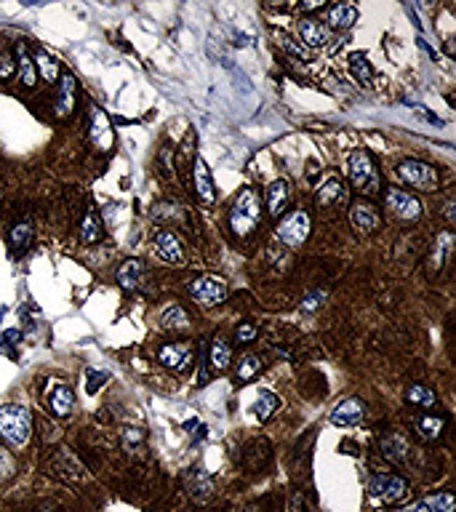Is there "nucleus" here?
I'll return each instance as SVG.
<instances>
[{
  "label": "nucleus",
  "mask_w": 456,
  "mask_h": 512,
  "mask_svg": "<svg viewBox=\"0 0 456 512\" xmlns=\"http://www.w3.org/2000/svg\"><path fill=\"white\" fill-rule=\"evenodd\" d=\"M0 438L11 448H24L32 438V411L22 403H6L0 408Z\"/></svg>",
  "instance_id": "obj_1"
},
{
  "label": "nucleus",
  "mask_w": 456,
  "mask_h": 512,
  "mask_svg": "<svg viewBox=\"0 0 456 512\" xmlns=\"http://www.w3.org/2000/svg\"><path fill=\"white\" fill-rule=\"evenodd\" d=\"M259 222H262V198L251 187H245L238 192V198L229 208V227L235 235L245 238L259 227Z\"/></svg>",
  "instance_id": "obj_2"
},
{
  "label": "nucleus",
  "mask_w": 456,
  "mask_h": 512,
  "mask_svg": "<svg viewBox=\"0 0 456 512\" xmlns=\"http://www.w3.org/2000/svg\"><path fill=\"white\" fill-rule=\"evenodd\" d=\"M347 176H350L352 190L360 192V195H376L379 187H382V176L376 171V163L363 150H357V152L347 157Z\"/></svg>",
  "instance_id": "obj_3"
},
{
  "label": "nucleus",
  "mask_w": 456,
  "mask_h": 512,
  "mask_svg": "<svg viewBox=\"0 0 456 512\" xmlns=\"http://www.w3.org/2000/svg\"><path fill=\"white\" fill-rule=\"evenodd\" d=\"M310 232H313V219H310V213L307 211H291L285 219L278 222V227H275V238L288 246V248H301L307 238H310Z\"/></svg>",
  "instance_id": "obj_4"
},
{
  "label": "nucleus",
  "mask_w": 456,
  "mask_h": 512,
  "mask_svg": "<svg viewBox=\"0 0 456 512\" xmlns=\"http://www.w3.org/2000/svg\"><path fill=\"white\" fill-rule=\"evenodd\" d=\"M369 494L385 504H398L408 497V481L392 472H376L369 478Z\"/></svg>",
  "instance_id": "obj_5"
},
{
  "label": "nucleus",
  "mask_w": 456,
  "mask_h": 512,
  "mask_svg": "<svg viewBox=\"0 0 456 512\" xmlns=\"http://www.w3.org/2000/svg\"><path fill=\"white\" fill-rule=\"evenodd\" d=\"M400 179L406 185H411L413 190H422V192H432L438 187V171L435 166H429L425 160H403L398 166Z\"/></svg>",
  "instance_id": "obj_6"
},
{
  "label": "nucleus",
  "mask_w": 456,
  "mask_h": 512,
  "mask_svg": "<svg viewBox=\"0 0 456 512\" xmlns=\"http://www.w3.org/2000/svg\"><path fill=\"white\" fill-rule=\"evenodd\" d=\"M385 206L395 219H403V222H416L422 216V200L416 198L413 192L400 190V187H390L387 190Z\"/></svg>",
  "instance_id": "obj_7"
},
{
  "label": "nucleus",
  "mask_w": 456,
  "mask_h": 512,
  "mask_svg": "<svg viewBox=\"0 0 456 512\" xmlns=\"http://www.w3.org/2000/svg\"><path fill=\"white\" fill-rule=\"evenodd\" d=\"M157 360L163 369L173 371V374H187L192 369V360H195V350L190 341H166L160 350H157Z\"/></svg>",
  "instance_id": "obj_8"
},
{
  "label": "nucleus",
  "mask_w": 456,
  "mask_h": 512,
  "mask_svg": "<svg viewBox=\"0 0 456 512\" xmlns=\"http://www.w3.org/2000/svg\"><path fill=\"white\" fill-rule=\"evenodd\" d=\"M190 294L203 307H216L227 299V283L214 278V275H203V278H195L190 283Z\"/></svg>",
  "instance_id": "obj_9"
},
{
  "label": "nucleus",
  "mask_w": 456,
  "mask_h": 512,
  "mask_svg": "<svg viewBox=\"0 0 456 512\" xmlns=\"http://www.w3.org/2000/svg\"><path fill=\"white\" fill-rule=\"evenodd\" d=\"M88 136H91V142H94V147L99 152H110L113 150L115 131L110 118H107V113L101 107H91V131H88Z\"/></svg>",
  "instance_id": "obj_10"
},
{
  "label": "nucleus",
  "mask_w": 456,
  "mask_h": 512,
  "mask_svg": "<svg viewBox=\"0 0 456 512\" xmlns=\"http://www.w3.org/2000/svg\"><path fill=\"white\" fill-rule=\"evenodd\" d=\"M350 219H352V225H355L357 232H363V235L376 232V229L382 227V213H379V208L366 198L355 200V203L350 206Z\"/></svg>",
  "instance_id": "obj_11"
},
{
  "label": "nucleus",
  "mask_w": 456,
  "mask_h": 512,
  "mask_svg": "<svg viewBox=\"0 0 456 512\" xmlns=\"http://www.w3.org/2000/svg\"><path fill=\"white\" fill-rule=\"evenodd\" d=\"M45 406H48V411L54 413V416H59V419L70 416L72 406H75V392H72V387H67L64 382H54L48 387V392H45Z\"/></svg>",
  "instance_id": "obj_12"
},
{
  "label": "nucleus",
  "mask_w": 456,
  "mask_h": 512,
  "mask_svg": "<svg viewBox=\"0 0 456 512\" xmlns=\"http://www.w3.org/2000/svg\"><path fill=\"white\" fill-rule=\"evenodd\" d=\"M155 251L166 264H185L187 259L185 243L179 241L173 232H169V229H163V232L155 235Z\"/></svg>",
  "instance_id": "obj_13"
},
{
  "label": "nucleus",
  "mask_w": 456,
  "mask_h": 512,
  "mask_svg": "<svg viewBox=\"0 0 456 512\" xmlns=\"http://www.w3.org/2000/svg\"><path fill=\"white\" fill-rule=\"evenodd\" d=\"M366 416V406L357 398H344L334 411H331V425L334 427H357Z\"/></svg>",
  "instance_id": "obj_14"
},
{
  "label": "nucleus",
  "mask_w": 456,
  "mask_h": 512,
  "mask_svg": "<svg viewBox=\"0 0 456 512\" xmlns=\"http://www.w3.org/2000/svg\"><path fill=\"white\" fill-rule=\"evenodd\" d=\"M192 182H195V195H198L200 203H206V206L214 203V179H211V171H208L203 157H192Z\"/></svg>",
  "instance_id": "obj_15"
},
{
  "label": "nucleus",
  "mask_w": 456,
  "mask_h": 512,
  "mask_svg": "<svg viewBox=\"0 0 456 512\" xmlns=\"http://www.w3.org/2000/svg\"><path fill=\"white\" fill-rule=\"evenodd\" d=\"M187 494L195 504H206L214 497V478L206 469H192L187 472Z\"/></svg>",
  "instance_id": "obj_16"
},
{
  "label": "nucleus",
  "mask_w": 456,
  "mask_h": 512,
  "mask_svg": "<svg viewBox=\"0 0 456 512\" xmlns=\"http://www.w3.org/2000/svg\"><path fill=\"white\" fill-rule=\"evenodd\" d=\"M75 99H78V80L70 72H64L59 78V91H57V118H67L75 110Z\"/></svg>",
  "instance_id": "obj_17"
},
{
  "label": "nucleus",
  "mask_w": 456,
  "mask_h": 512,
  "mask_svg": "<svg viewBox=\"0 0 456 512\" xmlns=\"http://www.w3.org/2000/svg\"><path fill=\"white\" fill-rule=\"evenodd\" d=\"M51 467H54V475H59V478H62V481H67V483H78V481L83 478V467H80V462H78L67 448H62V451L54 456Z\"/></svg>",
  "instance_id": "obj_18"
},
{
  "label": "nucleus",
  "mask_w": 456,
  "mask_h": 512,
  "mask_svg": "<svg viewBox=\"0 0 456 512\" xmlns=\"http://www.w3.org/2000/svg\"><path fill=\"white\" fill-rule=\"evenodd\" d=\"M382 454H385L387 462H392V464H408V459H411V446L408 441L398 435V432H392V435H385L382 438Z\"/></svg>",
  "instance_id": "obj_19"
},
{
  "label": "nucleus",
  "mask_w": 456,
  "mask_h": 512,
  "mask_svg": "<svg viewBox=\"0 0 456 512\" xmlns=\"http://www.w3.org/2000/svg\"><path fill=\"white\" fill-rule=\"evenodd\" d=\"M299 38L304 43V48H323L328 43V27L318 19H301Z\"/></svg>",
  "instance_id": "obj_20"
},
{
  "label": "nucleus",
  "mask_w": 456,
  "mask_h": 512,
  "mask_svg": "<svg viewBox=\"0 0 456 512\" xmlns=\"http://www.w3.org/2000/svg\"><path fill=\"white\" fill-rule=\"evenodd\" d=\"M451 251H454V235L446 229V232H441V235L435 238V246H432V251H429V259H427L429 275H435V272L441 270L443 264H446V259L451 256Z\"/></svg>",
  "instance_id": "obj_21"
},
{
  "label": "nucleus",
  "mask_w": 456,
  "mask_h": 512,
  "mask_svg": "<svg viewBox=\"0 0 456 512\" xmlns=\"http://www.w3.org/2000/svg\"><path fill=\"white\" fill-rule=\"evenodd\" d=\"M288 203H291V182H285V179L272 182L267 187V211H270V216H280Z\"/></svg>",
  "instance_id": "obj_22"
},
{
  "label": "nucleus",
  "mask_w": 456,
  "mask_h": 512,
  "mask_svg": "<svg viewBox=\"0 0 456 512\" xmlns=\"http://www.w3.org/2000/svg\"><path fill=\"white\" fill-rule=\"evenodd\" d=\"M142 272H144V264L139 259H129V262H123L117 272H115V278H117V285L123 288V291H134V288H139L142 283Z\"/></svg>",
  "instance_id": "obj_23"
},
{
  "label": "nucleus",
  "mask_w": 456,
  "mask_h": 512,
  "mask_svg": "<svg viewBox=\"0 0 456 512\" xmlns=\"http://www.w3.org/2000/svg\"><path fill=\"white\" fill-rule=\"evenodd\" d=\"M357 22V8L350 3H336L328 8V27L334 29H350Z\"/></svg>",
  "instance_id": "obj_24"
},
{
  "label": "nucleus",
  "mask_w": 456,
  "mask_h": 512,
  "mask_svg": "<svg viewBox=\"0 0 456 512\" xmlns=\"http://www.w3.org/2000/svg\"><path fill=\"white\" fill-rule=\"evenodd\" d=\"M267 459H270V441H254L248 446V451H245V459H243V467L248 469V472H259V469L267 464Z\"/></svg>",
  "instance_id": "obj_25"
},
{
  "label": "nucleus",
  "mask_w": 456,
  "mask_h": 512,
  "mask_svg": "<svg viewBox=\"0 0 456 512\" xmlns=\"http://www.w3.org/2000/svg\"><path fill=\"white\" fill-rule=\"evenodd\" d=\"M208 360H211V369L214 371H227L232 366V347L229 341L219 334L214 336V344H211V353H208Z\"/></svg>",
  "instance_id": "obj_26"
},
{
  "label": "nucleus",
  "mask_w": 456,
  "mask_h": 512,
  "mask_svg": "<svg viewBox=\"0 0 456 512\" xmlns=\"http://www.w3.org/2000/svg\"><path fill=\"white\" fill-rule=\"evenodd\" d=\"M157 326L163 328V331H182V328L190 326V315H187L185 307H179V304H171V307H166V310L160 313V320H157Z\"/></svg>",
  "instance_id": "obj_27"
},
{
  "label": "nucleus",
  "mask_w": 456,
  "mask_h": 512,
  "mask_svg": "<svg viewBox=\"0 0 456 512\" xmlns=\"http://www.w3.org/2000/svg\"><path fill=\"white\" fill-rule=\"evenodd\" d=\"M262 357L257 353H243L238 357V363H235V376H238V382H251V379H257L259 371H262Z\"/></svg>",
  "instance_id": "obj_28"
},
{
  "label": "nucleus",
  "mask_w": 456,
  "mask_h": 512,
  "mask_svg": "<svg viewBox=\"0 0 456 512\" xmlns=\"http://www.w3.org/2000/svg\"><path fill=\"white\" fill-rule=\"evenodd\" d=\"M16 72H19V80L22 85H35L38 80V70H35V62L32 57L27 54V45L24 43H19V59H16Z\"/></svg>",
  "instance_id": "obj_29"
},
{
  "label": "nucleus",
  "mask_w": 456,
  "mask_h": 512,
  "mask_svg": "<svg viewBox=\"0 0 456 512\" xmlns=\"http://www.w3.org/2000/svg\"><path fill=\"white\" fill-rule=\"evenodd\" d=\"M406 400H408L411 406H416V408H432L435 400H438V395H435V390H429L427 384H411V387L406 390Z\"/></svg>",
  "instance_id": "obj_30"
},
{
  "label": "nucleus",
  "mask_w": 456,
  "mask_h": 512,
  "mask_svg": "<svg viewBox=\"0 0 456 512\" xmlns=\"http://www.w3.org/2000/svg\"><path fill=\"white\" fill-rule=\"evenodd\" d=\"M32 225L29 222H19L11 232H8V248L14 251V254H19V251H24L29 243H32Z\"/></svg>",
  "instance_id": "obj_31"
},
{
  "label": "nucleus",
  "mask_w": 456,
  "mask_h": 512,
  "mask_svg": "<svg viewBox=\"0 0 456 512\" xmlns=\"http://www.w3.org/2000/svg\"><path fill=\"white\" fill-rule=\"evenodd\" d=\"M80 238L83 243H97L101 238V219L94 208H88L83 216V225H80Z\"/></svg>",
  "instance_id": "obj_32"
},
{
  "label": "nucleus",
  "mask_w": 456,
  "mask_h": 512,
  "mask_svg": "<svg viewBox=\"0 0 456 512\" xmlns=\"http://www.w3.org/2000/svg\"><path fill=\"white\" fill-rule=\"evenodd\" d=\"M443 427H446V422H443L441 416H422L416 422V429H419V435L425 441H438L443 435Z\"/></svg>",
  "instance_id": "obj_33"
},
{
  "label": "nucleus",
  "mask_w": 456,
  "mask_h": 512,
  "mask_svg": "<svg viewBox=\"0 0 456 512\" xmlns=\"http://www.w3.org/2000/svg\"><path fill=\"white\" fill-rule=\"evenodd\" d=\"M278 406H280V400L275 398L272 392H262L257 398V403H254V416H257L259 422H267L272 413L278 411Z\"/></svg>",
  "instance_id": "obj_34"
},
{
  "label": "nucleus",
  "mask_w": 456,
  "mask_h": 512,
  "mask_svg": "<svg viewBox=\"0 0 456 512\" xmlns=\"http://www.w3.org/2000/svg\"><path fill=\"white\" fill-rule=\"evenodd\" d=\"M427 504V512H454L456 510V499L451 491H438L432 497L425 499Z\"/></svg>",
  "instance_id": "obj_35"
},
{
  "label": "nucleus",
  "mask_w": 456,
  "mask_h": 512,
  "mask_svg": "<svg viewBox=\"0 0 456 512\" xmlns=\"http://www.w3.org/2000/svg\"><path fill=\"white\" fill-rule=\"evenodd\" d=\"M32 62H35V70H38V72H41V75H43V80H48V83H54V80H57V78H59V64H57V62H54V59H51V57H48L45 51H38Z\"/></svg>",
  "instance_id": "obj_36"
},
{
  "label": "nucleus",
  "mask_w": 456,
  "mask_h": 512,
  "mask_svg": "<svg viewBox=\"0 0 456 512\" xmlns=\"http://www.w3.org/2000/svg\"><path fill=\"white\" fill-rule=\"evenodd\" d=\"M342 198V182L339 179H328L326 185L318 190V206H334L336 200Z\"/></svg>",
  "instance_id": "obj_37"
},
{
  "label": "nucleus",
  "mask_w": 456,
  "mask_h": 512,
  "mask_svg": "<svg viewBox=\"0 0 456 512\" xmlns=\"http://www.w3.org/2000/svg\"><path fill=\"white\" fill-rule=\"evenodd\" d=\"M350 67H352V72L357 75V80L360 83H371V75H373V70H371V64H369V59H366V54H352L350 57Z\"/></svg>",
  "instance_id": "obj_38"
},
{
  "label": "nucleus",
  "mask_w": 456,
  "mask_h": 512,
  "mask_svg": "<svg viewBox=\"0 0 456 512\" xmlns=\"http://www.w3.org/2000/svg\"><path fill=\"white\" fill-rule=\"evenodd\" d=\"M326 299H328L326 288H313V291L304 297V301H301V313H315V310H320V307L326 304Z\"/></svg>",
  "instance_id": "obj_39"
},
{
  "label": "nucleus",
  "mask_w": 456,
  "mask_h": 512,
  "mask_svg": "<svg viewBox=\"0 0 456 512\" xmlns=\"http://www.w3.org/2000/svg\"><path fill=\"white\" fill-rule=\"evenodd\" d=\"M14 469H16L14 456L8 454V448H3V446H0V483H3V481H8V478L14 475Z\"/></svg>",
  "instance_id": "obj_40"
},
{
  "label": "nucleus",
  "mask_w": 456,
  "mask_h": 512,
  "mask_svg": "<svg viewBox=\"0 0 456 512\" xmlns=\"http://www.w3.org/2000/svg\"><path fill=\"white\" fill-rule=\"evenodd\" d=\"M104 382H107V374H104V371H94V369L86 371V390L91 392V395H94V392H99Z\"/></svg>",
  "instance_id": "obj_41"
},
{
  "label": "nucleus",
  "mask_w": 456,
  "mask_h": 512,
  "mask_svg": "<svg viewBox=\"0 0 456 512\" xmlns=\"http://www.w3.org/2000/svg\"><path fill=\"white\" fill-rule=\"evenodd\" d=\"M16 75V59L11 54H0V80H8Z\"/></svg>",
  "instance_id": "obj_42"
},
{
  "label": "nucleus",
  "mask_w": 456,
  "mask_h": 512,
  "mask_svg": "<svg viewBox=\"0 0 456 512\" xmlns=\"http://www.w3.org/2000/svg\"><path fill=\"white\" fill-rule=\"evenodd\" d=\"M257 339V326L254 323H241V326L235 328V341H241V344H248V341Z\"/></svg>",
  "instance_id": "obj_43"
},
{
  "label": "nucleus",
  "mask_w": 456,
  "mask_h": 512,
  "mask_svg": "<svg viewBox=\"0 0 456 512\" xmlns=\"http://www.w3.org/2000/svg\"><path fill=\"white\" fill-rule=\"evenodd\" d=\"M283 48H285V51H288V54H294V57L304 59V62H310V59H313V51L301 48V45H297V43H294V41H288V38H285V41H283Z\"/></svg>",
  "instance_id": "obj_44"
},
{
  "label": "nucleus",
  "mask_w": 456,
  "mask_h": 512,
  "mask_svg": "<svg viewBox=\"0 0 456 512\" xmlns=\"http://www.w3.org/2000/svg\"><path fill=\"white\" fill-rule=\"evenodd\" d=\"M142 438H144V432L142 429H134V427H126L123 429V441H126V446H134V443H142Z\"/></svg>",
  "instance_id": "obj_45"
},
{
  "label": "nucleus",
  "mask_w": 456,
  "mask_h": 512,
  "mask_svg": "<svg viewBox=\"0 0 456 512\" xmlns=\"http://www.w3.org/2000/svg\"><path fill=\"white\" fill-rule=\"evenodd\" d=\"M395 512H427V504H425V499H422V502H413L408 507H398Z\"/></svg>",
  "instance_id": "obj_46"
},
{
  "label": "nucleus",
  "mask_w": 456,
  "mask_h": 512,
  "mask_svg": "<svg viewBox=\"0 0 456 512\" xmlns=\"http://www.w3.org/2000/svg\"><path fill=\"white\" fill-rule=\"evenodd\" d=\"M3 339L8 341V344H19V339H22V331H16V328H8V331L3 334Z\"/></svg>",
  "instance_id": "obj_47"
},
{
  "label": "nucleus",
  "mask_w": 456,
  "mask_h": 512,
  "mask_svg": "<svg viewBox=\"0 0 456 512\" xmlns=\"http://www.w3.org/2000/svg\"><path fill=\"white\" fill-rule=\"evenodd\" d=\"M326 3H320V0H315V3H301L299 8L301 11H318V8H323Z\"/></svg>",
  "instance_id": "obj_48"
},
{
  "label": "nucleus",
  "mask_w": 456,
  "mask_h": 512,
  "mask_svg": "<svg viewBox=\"0 0 456 512\" xmlns=\"http://www.w3.org/2000/svg\"><path fill=\"white\" fill-rule=\"evenodd\" d=\"M446 222H448V225L454 222V200H448V203H446Z\"/></svg>",
  "instance_id": "obj_49"
},
{
  "label": "nucleus",
  "mask_w": 456,
  "mask_h": 512,
  "mask_svg": "<svg viewBox=\"0 0 456 512\" xmlns=\"http://www.w3.org/2000/svg\"><path fill=\"white\" fill-rule=\"evenodd\" d=\"M257 510H259L257 504H251V507H245V510H243V512H257Z\"/></svg>",
  "instance_id": "obj_50"
}]
</instances>
